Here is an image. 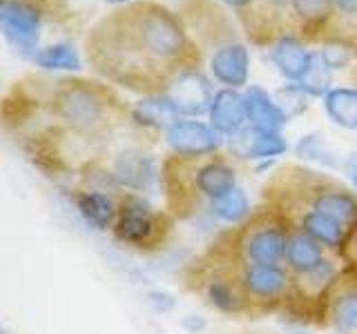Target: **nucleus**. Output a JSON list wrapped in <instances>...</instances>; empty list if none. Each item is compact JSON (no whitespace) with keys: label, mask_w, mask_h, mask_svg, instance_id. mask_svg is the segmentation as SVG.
<instances>
[{"label":"nucleus","mask_w":357,"mask_h":334,"mask_svg":"<svg viewBox=\"0 0 357 334\" xmlns=\"http://www.w3.org/2000/svg\"><path fill=\"white\" fill-rule=\"evenodd\" d=\"M85 61L105 83L141 96L161 94L185 67H204L178 9L156 0L116 7L85 36Z\"/></svg>","instance_id":"nucleus-1"},{"label":"nucleus","mask_w":357,"mask_h":334,"mask_svg":"<svg viewBox=\"0 0 357 334\" xmlns=\"http://www.w3.org/2000/svg\"><path fill=\"white\" fill-rule=\"evenodd\" d=\"M25 83L40 100V114L52 125L74 136L107 148L121 129L130 125V109L114 87L85 76L40 78L29 76Z\"/></svg>","instance_id":"nucleus-2"},{"label":"nucleus","mask_w":357,"mask_h":334,"mask_svg":"<svg viewBox=\"0 0 357 334\" xmlns=\"http://www.w3.org/2000/svg\"><path fill=\"white\" fill-rule=\"evenodd\" d=\"M159 187L163 207L176 221H188L208 209L212 200L239 187V170L228 152L208 156L167 154L161 159Z\"/></svg>","instance_id":"nucleus-3"},{"label":"nucleus","mask_w":357,"mask_h":334,"mask_svg":"<svg viewBox=\"0 0 357 334\" xmlns=\"http://www.w3.org/2000/svg\"><path fill=\"white\" fill-rule=\"evenodd\" d=\"M266 203H297L335 218L346 230L357 223V192L340 178L306 165H279L261 189Z\"/></svg>","instance_id":"nucleus-4"},{"label":"nucleus","mask_w":357,"mask_h":334,"mask_svg":"<svg viewBox=\"0 0 357 334\" xmlns=\"http://www.w3.org/2000/svg\"><path fill=\"white\" fill-rule=\"evenodd\" d=\"M290 230L282 212L261 200L243 223L219 232L208 250L237 265H284Z\"/></svg>","instance_id":"nucleus-5"},{"label":"nucleus","mask_w":357,"mask_h":334,"mask_svg":"<svg viewBox=\"0 0 357 334\" xmlns=\"http://www.w3.org/2000/svg\"><path fill=\"white\" fill-rule=\"evenodd\" d=\"M176 223L178 221L165 207H154L143 194L123 192L119 196V216L109 234L123 248L156 254L172 241Z\"/></svg>","instance_id":"nucleus-6"},{"label":"nucleus","mask_w":357,"mask_h":334,"mask_svg":"<svg viewBox=\"0 0 357 334\" xmlns=\"http://www.w3.org/2000/svg\"><path fill=\"white\" fill-rule=\"evenodd\" d=\"M67 16L70 7H56L40 0H0V33L11 51L31 63L43 47L45 22Z\"/></svg>","instance_id":"nucleus-7"},{"label":"nucleus","mask_w":357,"mask_h":334,"mask_svg":"<svg viewBox=\"0 0 357 334\" xmlns=\"http://www.w3.org/2000/svg\"><path fill=\"white\" fill-rule=\"evenodd\" d=\"M342 259L328 256L324 259L315 270L304 274H293V285L290 294L279 315L290 317V321L301 323V326H315L326 330V303L328 294L342 272Z\"/></svg>","instance_id":"nucleus-8"},{"label":"nucleus","mask_w":357,"mask_h":334,"mask_svg":"<svg viewBox=\"0 0 357 334\" xmlns=\"http://www.w3.org/2000/svg\"><path fill=\"white\" fill-rule=\"evenodd\" d=\"M237 274L250 301L252 319L282 312L293 285V274L286 265H239Z\"/></svg>","instance_id":"nucleus-9"},{"label":"nucleus","mask_w":357,"mask_h":334,"mask_svg":"<svg viewBox=\"0 0 357 334\" xmlns=\"http://www.w3.org/2000/svg\"><path fill=\"white\" fill-rule=\"evenodd\" d=\"M107 165L121 192L145 194L159 185L161 161H156L145 145H126L109 156Z\"/></svg>","instance_id":"nucleus-10"},{"label":"nucleus","mask_w":357,"mask_h":334,"mask_svg":"<svg viewBox=\"0 0 357 334\" xmlns=\"http://www.w3.org/2000/svg\"><path fill=\"white\" fill-rule=\"evenodd\" d=\"M163 94L172 100L183 118H201L208 116V109L217 89L208 70H204V67H185V70L176 72L165 83Z\"/></svg>","instance_id":"nucleus-11"},{"label":"nucleus","mask_w":357,"mask_h":334,"mask_svg":"<svg viewBox=\"0 0 357 334\" xmlns=\"http://www.w3.org/2000/svg\"><path fill=\"white\" fill-rule=\"evenodd\" d=\"M163 143L167 154L174 156H208L226 148V138L208 120L199 118H178L172 122L163 132Z\"/></svg>","instance_id":"nucleus-12"},{"label":"nucleus","mask_w":357,"mask_h":334,"mask_svg":"<svg viewBox=\"0 0 357 334\" xmlns=\"http://www.w3.org/2000/svg\"><path fill=\"white\" fill-rule=\"evenodd\" d=\"M326 328L340 334L357 332V267L342 265L326 303Z\"/></svg>","instance_id":"nucleus-13"},{"label":"nucleus","mask_w":357,"mask_h":334,"mask_svg":"<svg viewBox=\"0 0 357 334\" xmlns=\"http://www.w3.org/2000/svg\"><path fill=\"white\" fill-rule=\"evenodd\" d=\"M119 196L107 189L92 187V185H76L72 187L70 198L78 214L83 216L87 225L98 232H112L119 216Z\"/></svg>","instance_id":"nucleus-14"},{"label":"nucleus","mask_w":357,"mask_h":334,"mask_svg":"<svg viewBox=\"0 0 357 334\" xmlns=\"http://www.w3.org/2000/svg\"><path fill=\"white\" fill-rule=\"evenodd\" d=\"M226 145L232 159L252 161V163L277 161L279 156H284L290 150L282 132H264L250 125L243 132H239L234 138L226 141Z\"/></svg>","instance_id":"nucleus-15"},{"label":"nucleus","mask_w":357,"mask_h":334,"mask_svg":"<svg viewBox=\"0 0 357 334\" xmlns=\"http://www.w3.org/2000/svg\"><path fill=\"white\" fill-rule=\"evenodd\" d=\"M335 16V0H290V27L308 42L326 38Z\"/></svg>","instance_id":"nucleus-16"},{"label":"nucleus","mask_w":357,"mask_h":334,"mask_svg":"<svg viewBox=\"0 0 357 334\" xmlns=\"http://www.w3.org/2000/svg\"><path fill=\"white\" fill-rule=\"evenodd\" d=\"M308 45L310 42L301 38L297 31H284L266 47L268 61L286 83H297L306 72L312 51Z\"/></svg>","instance_id":"nucleus-17"},{"label":"nucleus","mask_w":357,"mask_h":334,"mask_svg":"<svg viewBox=\"0 0 357 334\" xmlns=\"http://www.w3.org/2000/svg\"><path fill=\"white\" fill-rule=\"evenodd\" d=\"M206 118L226 141L237 136L239 132L248 127V111H245L243 89L219 87L215 98H212V105Z\"/></svg>","instance_id":"nucleus-18"},{"label":"nucleus","mask_w":357,"mask_h":334,"mask_svg":"<svg viewBox=\"0 0 357 334\" xmlns=\"http://www.w3.org/2000/svg\"><path fill=\"white\" fill-rule=\"evenodd\" d=\"M178 118L183 116L178 114L174 103L163 92L141 96L130 109V125L145 134H152V136H156V134L163 136V132Z\"/></svg>","instance_id":"nucleus-19"},{"label":"nucleus","mask_w":357,"mask_h":334,"mask_svg":"<svg viewBox=\"0 0 357 334\" xmlns=\"http://www.w3.org/2000/svg\"><path fill=\"white\" fill-rule=\"evenodd\" d=\"M245 111H248V125L264 132H282L288 125V118L271 94L261 85H248L243 89Z\"/></svg>","instance_id":"nucleus-20"},{"label":"nucleus","mask_w":357,"mask_h":334,"mask_svg":"<svg viewBox=\"0 0 357 334\" xmlns=\"http://www.w3.org/2000/svg\"><path fill=\"white\" fill-rule=\"evenodd\" d=\"M328 256L331 252L312 237H308L306 232L295 230V228L290 230L286 256H284V265L288 267L290 274H304L308 270H315V267L324 259H328Z\"/></svg>","instance_id":"nucleus-21"},{"label":"nucleus","mask_w":357,"mask_h":334,"mask_svg":"<svg viewBox=\"0 0 357 334\" xmlns=\"http://www.w3.org/2000/svg\"><path fill=\"white\" fill-rule=\"evenodd\" d=\"M31 63L43 72H65V74H78L85 67L83 54L70 40H54L43 45Z\"/></svg>","instance_id":"nucleus-22"},{"label":"nucleus","mask_w":357,"mask_h":334,"mask_svg":"<svg viewBox=\"0 0 357 334\" xmlns=\"http://www.w3.org/2000/svg\"><path fill=\"white\" fill-rule=\"evenodd\" d=\"M321 107L337 127L346 132H357V87L355 85H335L331 92L321 98Z\"/></svg>","instance_id":"nucleus-23"},{"label":"nucleus","mask_w":357,"mask_h":334,"mask_svg":"<svg viewBox=\"0 0 357 334\" xmlns=\"http://www.w3.org/2000/svg\"><path fill=\"white\" fill-rule=\"evenodd\" d=\"M297 85L304 89L312 100L324 98L335 87V72L331 70V65L324 61L319 49L310 51V61L306 65V72L301 74Z\"/></svg>","instance_id":"nucleus-24"},{"label":"nucleus","mask_w":357,"mask_h":334,"mask_svg":"<svg viewBox=\"0 0 357 334\" xmlns=\"http://www.w3.org/2000/svg\"><path fill=\"white\" fill-rule=\"evenodd\" d=\"M250 207V200H248V194L243 192V187H234L232 192H228L226 196H221L217 200H212L208 212L215 218H219L221 223H228V225H239L245 218L252 214Z\"/></svg>","instance_id":"nucleus-25"},{"label":"nucleus","mask_w":357,"mask_h":334,"mask_svg":"<svg viewBox=\"0 0 357 334\" xmlns=\"http://www.w3.org/2000/svg\"><path fill=\"white\" fill-rule=\"evenodd\" d=\"M319 54L324 56V61L331 65V70L335 74L351 70V67L357 65L355 42L344 40V38H324L319 42Z\"/></svg>","instance_id":"nucleus-26"},{"label":"nucleus","mask_w":357,"mask_h":334,"mask_svg":"<svg viewBox=\"0 0 357 334\" xmlns=\"http://www.w3.org/2000/svg\"><path fill=\"white\" fill-rule=\"evenodd\" d=\"M295 154L304 161H312V163H319V165H326V167L337 165L333 148L319 132L304 134V136H301L295 145Z\"/></svg>","instance_id":"nucleus-27"},{"label":"nucleus","mask_w":357,"mask_h":334,"mask_svg":"<svg viewBox=\"0 0 357 334\" xmlns=\"http://www.w3.org/2000/svg\"><path fill=\"white\" fill-rule=\"evenodd\" d=\"M335 22L326 38H344L357 40V0H335Z\"/></svg>","instance_id":"nucleus-28"},{"label":"nucleus","mask_w":357,"mask_h":334,"mask_svg":"<svg viewBox=\"0 0 357 334\" xmlns=\"http://www.w3.org/2000/svg\"><path fill=\"white\" fill-rule=\"evenodd\" d=\"M273 94H275V100L279 103V107H282V111L286 114L288 120L306 114V111L310 109V100L312 98L297 83H286L279 89H275Z\"/></svg>","instance_id":"nucleus-29"},{"label":"nucleus","mask_w":357,"mask_h":334,"mask_svg":"<svg viewBox=\"0 0 357 334\" xmlns=\"http://www.w3.org/2000/svg\"><path fill=\"white\" fill-rule=\"evenodd\" d=\"M223 9H228L230 14L237 20V25L241 31L248 29V25L255 18V9H257V0H219Z\"/></svg>","instance_id":"nucleus-30"},{"label":"nucleus","mask_w":357,"mask_h":334,"mask_svg":"<svg viewBox=\"0 0 357 334\" xmlns=\"http://www.w3.org/2000/svg\"><path fill=\"white\" fill-rule=\"evenodd\" d=\"M342 263L357 267V223L349 230V237H346L344 250H342Z\"/></svg>","instance_id":"nucleus-31"},{"label":"nucleus","mask_w":357,"mask_h":334,"mask_svg":"<svg viewBox=\"0 0 357 334\" xmlns=\"http://www.w3.org/2000/svg\"><path fill=\"white\" fill-rule=\"evenodd\" d=\"M107 5H114V7H126V5H132V3H141V0H105Z\"/></svg>","instance_id":"nucleus-32"},{"label":"nucleus","mask_w":357,"mask_h":334,"mask_svg":"<svg viewBox=\"0 0 357 334\" xmlns=\"http://www.w3.org/2000/svg\"><path fill=\"white\" fill-rule=\"evenodd\" d=\"M40 3H47V5H56V7H67V0H40Z\"/></svg>","instance_id":"nucleus-33"},{"label":"nucleus","mask_w":357,"mask_h":334,"mask_svg":"<svg viewBox=\"0 0 357 334\" xmlns=\"http://www.w3.org/2000/svg\"><path fill=\"white\" fill-rule=\"evenodd\" d=\"M351 181H353V185L357 187V167H353V170H351Z\"/></svg>","instance_id":"nucleus-34"},{"label":"nucleus","mask_w":357,"mask_h":334,"mask_svg":"<svg viewBox=\"0 0 357 334\" xmlns=\"http://www.w3.org/2000/svg\"><path fill=\"white\" fill-rule=\"evenodd\" d=\"M295 334H308V332H295Z\"/></svg>","instance_id":"nucleus-35"},{"label":"nucleus","mask_w":357,"mask_h":334,"mask_svg":"<svg viewBox=\"0 0 357 334\" xmlns=\"http://www.w3.org/2000/svg\"><path fill=\"white\" fill-rule=\"evenodd\" d=\"M353 334H357V332H353Z\"/></svg>","instance_id":"nucleus-36"}]
</instances>
